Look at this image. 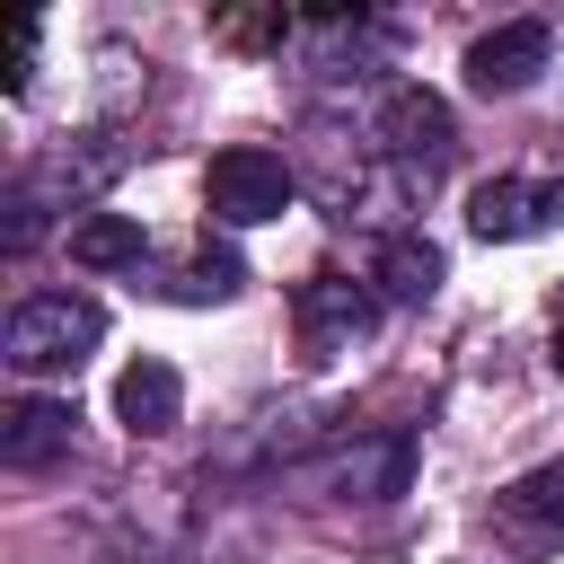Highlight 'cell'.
Returning <instances> with one entry per match:
<instances>
[{"label": "cell", "instance_id": "5b68a950", "mask_svg": "<svg viewBox=\"0 0 564 564\" xmlns=\"http://www.w3.org/2000/svg\"><path fill=\"white\" fill-rule=\"evenodd\" d=\"M291 326H300V352L308 361H335V352H352L379 326V291L352 282V273H308L300 300H291Z\"/></svg>", "mask_w": 564, "mask_h": 564}, {"label": "cell", "instance_id": "ba28073f", "mask_svg": "<svg viewBox=\"0 0 564 564\" xmlns=\"http://www.w3.org/2000/svg\"><path fill=\"white\" fill-rule=\"evenodd\" d=\"M70 397H18L9 414H0V467H18V476H35V467H53L62 449H70Z\"/></svg>", "mask_w": 564, "mask_h": 564}, {"label": "cell", "instance_id": "8992f818", "mask_svg": "<svg viewBox=\"0 0 564 564\" xmlns=\"http://www.w3.org/2000/svg\"><path fill=\"white\" fill-rule=\"evenodd\" d=\"M555 220H564V176H485L467 194V229L485 247H520V238H538Z\"/></svg>", "mask_w": 564, "mask_h": 564}, {"label": "cell", "instance_id": "4fadbf2b", "mask_svg": "<svg viewBox=\"0 0 564 564\" xmlns=\"http://www.w3.org/2000/svg\"><path fill=\"white\" fill-rule=\"evenodd\" d=\"M247 291V264L229 256V247H194L185 264H176V282H167V300H185V308H203V300H238Z\"/></svg>", "mask_w": 564, "mask_h": 564}, {"label": "cell", "instance_id": "3957f363", "mask_svg": "<svg viewBox=\"0 0 564 564\" xmlns=\"http://www.w3.org/2000/svg\"><path fill=\"white\" fill-rule=\"evenodd\" d=\"M291 194H300V167L282 150H256V141H229L203 167V203H212L220 229H264V220L291 212Z\"/></svg>", "mask_w": 564, "mask_h": 564}, {"label": "cell", "instance_id": "9c48e42d", "mask_svg": "<svg viewBox=\"0 0 564 564\" xmlns=\"http://www.w3.org/2000/svg\"><path fill=\"white\" fill-rule=\"evenodd\" d=\"M176 414H185V379L141 352V361L115 379V423H123L132 441H159V432H176Z\"/></svg>", "mask_w": 564, "mask_h": 564}, {"label": "cell", "instance_id": "6da1fadb", "mask_svg": "<svg viewBox=\"0 0 564 564\" xmlns=\"http://www.w3.org/2000/svg\"><path fill=\"white\" fill-rule=\"evenodd\" d=\"M97 335H106V308L88 291H35V300L9 308L0 352H9L18 379H53V370H79L97 352Z\"/></svg>", "mask_w": 564, "mask_h": 564}, {"label": "cell", "instance_id": "5bb4252c", "mask_svg": "<svg viewBox=\"0 0 564 564\" xmlns=\"http://www.w3.org/2000/svg\"><path fill=\"white\" fill-rule=\"evenodd\" d=\"M555 370H564V317H555Z\"/></svg>", "mask_w": 564, "mask_h": 564}, {"label": "cell", "instance_id": "7c38bea8", "mask_svg": "<svg viewBox=\"0 0 564 564\" xmlns=\"http://www.w3.org/2000/svg\"><path fill=\"white\" fill-rule=\"evenodd\" d=\"M141 256H150V229H141L132 212H88V220H70V264L123 273V264H141Z\"/></svg>", "mask_w": 564, "mask_h": 564}, {"label": "cell", "instance_id": "277c9868", "mask_svg": "<svg viewBox=\"0 0 564 564\" xmlns=\"http://www.w3.org/2000/svg\"><path fill=\"white\" fill-rule=\"evenodd\" d=\"M405 476H414V441L405 432H370V441H344V449H326V458L300 467V485L335 494V502H397Z\"/></svg>", "mask_w": 564, "mask_h": 564}, {"label": "cell", "instance_id": "52a82bcc", "mask_svg": "<svg viewBox=\"0 0 564 564\" xmlns=\"http://www.w3.org/2000/svg\"><path fill=\"white\" fill-rule=\"evenodd\" d=\"M546 53H555V26H546V18H502L494 35L467 44V88H476V97H520V88L546 70Z\"/></svg>", "mask_w": 564, "mask_h": 564}, {"label": "cell", "instance_id": "7a4b0ae2", "mask_svg": "<svg viewBox=\"0 0 564 564\" xmlns=\"http://www.w3.org/2000/svg\"><path fill=\"white\" fill-rule=\"evenodd\" d=\"M370 141H379V159H388V176H397L405 194H432V185H441V167L458 159V123H449V106H441L432 88H414V79L379 97Z\"/></svg>", "mask_w": 564, "mask_h": 564}, {"label": "cell", "instance_id": "8fae6325", "mask_svg": "<svg viewBox=\"0 0 564 564\" xmlns=\"http://www.w3.org/2000/svg\"><path fill=\"white\" fill-rule=\"evenodd\" d=\"M370 282H379V300L423 308V300L441 291V247H432V238H414V229H388V238H379V256H370Z\"/></svg>", "mask_w": 564, "mask_h": 564}, {"label": "cell", "instance_id": "30bf717a", "mask_svg": "<svg viewBox=\"0 0 564 564\" xmlns=\"http://www.w3.org/2000/svg\"><path fill=\"white\" fill-rule=\"evenodd\" d=\"M494 511H502V529H511L520 546H538V555L564 546V458H546V467H529L520 485H502Z\"/></svg>", "mask_w": 564, "mask_h": 564}]
</instances>
